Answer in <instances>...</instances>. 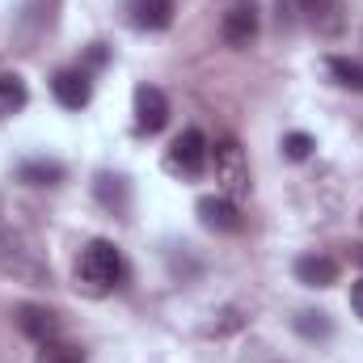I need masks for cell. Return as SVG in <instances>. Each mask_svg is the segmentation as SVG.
I'll list each match as a JSON object with an SVG mask.
<instances>
[{
	"label": "cell",
	"instance_id": "obj_1",
	"mask_svg": "<svg viewBox=\"0 0 363 363\" xmlns=\"http://www.w3.org/2000/svg\"><path fill=\"white\" fill-rule=\"evenodd\" d=\"M123 274H127V267H123V254H118V245L114 241H89L81 254H77V287L85 291V296H110L118 283H123Z\"/></svg>",
	"mask_w": 363,
	"mask_h": 363
},
{
	"label": "cell",
	"instance_id": "obj_2",
	"mask_svg": "<svg viewBox=\"0 0 363 363\" xmlns=\"http://www.w3.org/2000/svg\"><path fill=\"white\" fill-rule=\"evenodd\" d=\"M211 165H216L220 194H228V199H245L250 194V161H245V148H241L237 135H220L211 144Z\"/></svg>",
	"mask_w": 363,
	"mask_h": 363
},
{
	"label": "cell",
	"instance_id": "obj_3",
	"mask_svg": "<svg viewBox=\"0 0 363 363\" xmlns=\"http://www.w3.org/2000/svg\"><path fill=\"white\" fill-rule=\"evenodd\" d=\"M0 271L13 274V279H30V283H43V279L51 283V271L30 250V241L17 228H4V224H0Z\"/></svg>",
	"mask_w": 363,
	"mask_h": 363
},
{
	"label": "cell",
	"instance_id": "obj_4",
	"mask_svg": "<svg viewBox=\"0 0 363 363\" xmlns=\"http://www.w3.org/2000/svg\"><path fill=\"white\" fill-rule=\"evenodd\" d=\"M207 161H211V144H207V135L199 127H186L165 152V169L174 178H199L207 169Z\"/></svg>",
	"mask_w": 363,
	"mask_h": 363
},
{
	"label": "cell",
	"instance_id": "obj_5",
	"mask_svg": "<svg viewBox=\"0 0 363 363\" xmlns=\"http://www.w3.org/2000/svg\"><path fill=\"white\" fill-rule=\"evenodd\" d=\"M13 321H17V330L30 338V342H51V338H60V330H64V321H60V313L55 308H47V304H17V313H13Z\"/></svg>",
	"mask_w": 363,
	"mask_h": 363
},
{
	"label": "cell",
	"instance_id": "obj_6",
	"mask_svg": "<svg viewBox=\"0 0 363 363\" xmlns=\"http://www.w3.org/2000/svg\"><path fill=\"white\" fill-rule=\"evenodd\" d=\"M194 211H199L203 228H211V233H241V224H245L237 199H228V194H203Z\"/></svg>",
	"mask_w": 363,
	"mask_h": 363
},
{
	"label": "cell",
	"instance_id": "obj_7",
	"mask_svg": "<svg viewBox=\"0 0 363 363\" xmlns=\"http://www.w3.org/2000/svg\"><path fill=\"white\" fill-rule=\"evenodd\" d=\"M165 123H169V97L157 85H140L135 89V131L157 135V131H165Z\"/></svg>",
	"mask_w": 363,
	"mask_h": 363
},
{
	"label": "cell",
	"instance_id": "obj_8",
	"mask_svg": "<svg viewBox=\"0 0 363 363\" xmlns=\"http://www.w3.org/2000/svg\"><path fill=\"white\" fill-rule=\"evenodd\" d=\"M300 13L321 38H338L347 30V0H300Z\"/></svg>",
	"mask_w": 363,
	"mask_h": 363
},
{
	"label": "cell",
	"instance_id": "obj_9",
	"mask_svg": "<svg viewBox=\"0 0 363 363\" xmlns=\"http://www.w3.org/2000/svg\"><path fill=\"white\" fill-rule=\"evenodd\" d=\"M220 38L237 51H245L254 38H258V9L254 4H233L220 21Z\"/></svg>",
	"mask_w": 363,
	"mask_h": 363
},
{
	"label": "cell",
	"instance_id": "obj_10",
	"mask_svg": "<svg viewBox=\"0 0 363 363\" xmlns=\"http://www.w3.org/2000/svg\"><path fill=\"white\" fill-rule=\"evenodd\" d=\"M51 93H55V101L64 110H81V106H89V97H93V81L85 68H64V72H55Z\"/></svg>",
	"mask_w": 363,
	"mask_h": 363
},
{
	"label": "cell",
	"instance_id": "obj_11",
	"mask_svg": "<svg viewBox=\"0 0 363 363\" xmlns=\"http://www.w3.org/2000/svg\"><path fill=\"white\" fill-rule=\"evenodd\" d=\"M291 271L304 287H334L338 283V262L330 254H304V258H296Z\"/></svg>",
	"mask_w": 363,
	"mask_h": 363
},
{
	"label": "cell",
	"instance_id": "obj_12",
	"mask_svg": "<svg viewBox=\"0 0 363 363\" xmlns=\"http://www.w3.org/2000/svg\"><path fill=\"white\" fill-rule=\"evenodd\" d=\"M127 13H131V26H135V30H165V26L174 21L178 4H174V0H131Z\"/></svg>",
	"mask_w": 363,
	"mask_h": 363
},
{
	"label": "cell",
	"instance_id": "obj_13",
	"mask_svg": "<svg viewBox=\"0 0 363 363\" xmlns=\"http://www.w3.org/2000/svg\"><path fill=\"white\" fill-rule=\"evenodd\" d=\"M26 101H30L26 81H21L17 72H0V118L21 114V110H26Z\"/></svg>",
	"mask_w": 363,
	"mask_h": 363
},
{
	"label": "cell",
	"instance_id": "obj_14",
	"mask_svg": "<svg viewBox=\"0 0 363 363\" xmlns=\"http://www.w3.org/2000/svg\"><path fill=\"white\" fill-rule=\"evenodd\" d=\"M325 72L334 77V85H342V89H351V93H363V64L359 60L330 55V60H325Z\"/></svg>",
	"mask_w": 363,
	"mask_h": 363
},
{
	"label": "cell",
	"instance_id": "obj_15",
	"mask_svg": "<svg viewBox=\"0 0 363 363\" xmlns=\"http://www.w3.org/2000/svg\"><path fill=\"white\" fill-rule=\"evenodd\" d=\"M17 178L30 182V186H55V182L64 178V165L60 161H26L17 169Z\"/></svg>",
	"mask_w": 363,
	"mask_h": 363
},
{
	"label": "cell",
	"instance_id": "obj_16",
	"mask_svg": "<svg viewBox=\"0 0 363 363\" xmlns=\"http://www.w3.org/2000/svg\"><path fill=\"white\" fill-rule=\"evenodd\" d=\"M34 363H85V351H81L77 342L51 338V342H43V351L34 355Z\"/></svg>",
	"mask_w": 363,
	"mask_h": 363
},
{
	"label": "cell",
	"instance_id": "obj_17",
	"mask_svg": "<svg viewBox=\"0 0 363 363\" xmlns=\"http://www.w3.org/2000/svg\"><path fill=\"white\" fill-rule=\"evenodd\" d=\"M296 334H300V338H308V342H317V338H330V334H334V325H330V317H325V313L304 308V313H296Z\"/></svg>",
	"mask_w": 363,
	"mask_h": 363
},
{
	"label": "cell",
	"instance_id": "obj_18",
	"mask_svg": "<svg viewBox=\"0 0 363 363\" xmlns=\"http://www.w3.org/2000/svg\"><path fill=\"white\" fill-rule=\"evenodd\" d=\"M97 199H101L110 211H123V207H127V178L101 174V178H97Z\"/></svg>",
	"mask_w": 363,
	"mask_h": 363
},
{
	"label": "cell",
	"instance_id": "obj_19",
	"mask_svg": "<svg viewBox=\"0 0 363 363\" xmlns=\"http://www.w3.org/2000/svg\"><path fill=\"white\" fill-rule=\"evenodd\" d=\"M279 148H283V157H287V161H308L317 144H313V135H304V131H287Z\"/></svg>",
	"mask_w": 363,
	"mask_h": 363
},
{
	"label": "cell",
	"instance_id": "obj_20",
	"mask_svg": "<svg viewBox=\"0 0 363 363\" xmlns=\"http://www.w3.org/2000/svg\"><path fill=\"white\" fill-rule=\"evenodd\" d=\"M351 308H355V317H363V283L351 287Z\"/></svg>",
	"mask_w": 363,
	"mask_h": 363
},
{
	"label": "cell",
	"instance_id": "obj_21",
	"mask_svg": "<svg viewBox=\"0 0 363 363\" xmlns=\"http://www.w3.org/2000/svg\"><path fill=\"white\" fill-rule=\"evenodd\" d=\"M347 258H351V262L363 271V245H351V250H347Z\"/></svg>",
	"mask_w": 363,
	"mask_h": 363
}]
</instances>
